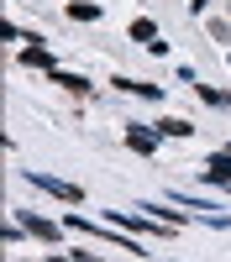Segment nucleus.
Instances as JSON below:
<instances>
[{
    "mask_svg": "<svg viewBox=\"0 0 231 262\" xmlns=\"http://www.w3.org/2000/svg\"><path fill=\"white\" fill-rule=\"evenodd\" d=\"M21 63H27V69H42V74H53V58H48V48H27V53H21Z\"/></svg>",
    "mask_w": 231,
    "mask_h": 262,
    "instance_id": "0eeeda50",
    "label": "nucleus"
},
{
    "mask_svg": "<svg viewBox=\"0 0 231 262\" xmlns=\"http://www.w3.org/2000/svg\"><path fill=\"white\" fill-rule=\"evenodd\" d=\"M69 21H100V6H90V0H69Z\"/></svg>",
    "mask_w": 231,
    "mask_h": 262,
    "instance_id": "1a4fd4ad",
    "label": "nucleus"
},
{
    "mask_svg": "<svg viewBox=\"0 0 231 262\" xmlns=\"http://www.w3.org/2000/svg\"><path fill=\"white\" fill-rule=\"evenodd\" d=\"M195 95H200V100H210V105H231V95H226V90H205V84H195Z\"/></svg>",
    "mask_w": 231,
    "mask_h": 262,
    "instance_id": "9b49d317",
    "label": "nucleus"
},
{
    "mask_svg": "<svg viewBox=\"0 0 231 262\" xmlns=\"http://www.w3.org/2000/svg\"><path fill=\"white\" fill-rule=\"evenodd\" d=\"M126 32H132V42H142L147 53H168V42L158 37V21H147V16H142V21H132Z\"/></svg>",
    "mask_w": 231,
    "mask_h": 262,
    "instance_id": "f03ea898",
    "label": "nucleus"
},
{
    "mask_svg": "<svg viewBox=\"0 0 231 262\" xmlns=\"http://www.w3.org/2000/svg\"><path fill=\"white\" fill-rule=\"evenodd\" d=\"M121 95H142V100H163V84H142V79H116Z\"/></svg>",
    "mask_w": 231,
    "mask_h": 262,
    "instance_id": "423d86ee",
    "label": "nucleus"
},
{
    "mask_svg": "<svg viewBox=\"0 0 231 262\" xmlns=\"http://www.w3.org/2000/svg\"><path fill=\"white\" fill-rule=\"evenodd\" d=\"M53 84H63V90H74V95H90V79H79V74H63V69H53Z\"/></svg>",
    "mask_w": 231,
    "mask_h": 262,
    "instance_id": "6e6552de",
    "label": "nucleus"
},
{
    "mask_svg": "<svg viewBox=\"0 0 231 262\" xmlns=\"http://www.w3.org/2000/svg\"><path fill=\"white\" fill-rule=\"evenodd\" d=\"M27 184H32V189H42V194H53L58 205H79V200H84V189H79V184L53 179V173H37V168H27Z\"/></svg>",
    "mask_w": 231,
    "mask_h": 262,
    "instance_id": "f257e3e1",
    "label": "nucleus"
},
{
    "mask_svg": "<svg viewBox=\"0 0 231 262\" xmlns=\"http://www.w3.org/2000/svg\"><path fill=\"white\" fill-rule=\"evenodd\" d=\"M126 147L142 152V158H153V152H158V137H153V131H142V126H126Z\"/></svg>",
    "mask_w": 231,
    "mask_h": 262,
    "instance_id": "20e7f679",
    "label": "nucleus"
},
{
    "mask_svg": "<svg viewBox=\"0 0 231 262\" xmlns=\"http://www.w3.org/2000/svg\"><path fill=\"white\" fill-rule=\"evenodd\" d=\"M158 131H163V137H195V126H189V121H179V116L158 121Z\"/></svg>",
    "mask_w": 231,
    "mask_h": 262,
    "instance_id": "9d476101",
    "label": "nucleus"
},
{
    "mask_svg": "<svg viewBox=\"0 0 231 262\" xmlns=\"http://www.w3.org/2000/svg\"><path fill=\"white\" fill-rule=\"evenodd\" d=\"M21 226H27V236H37V242H58V236H63V226H53V221H42V215H21Z\"/></svg>",
    "mask_w": 231,
    "mask_h": 262,
    "instance_id": "7ed1b4c3",
    "label": "nucleus"
},
{
    "mask_svg": "<svg viewBox=\"0 0 231 262\" xmlns=\"http://www.w3.org/2000/svg\"><path fill=\"white\" fill-rule=\"evenodd\" d=\"M205 179H210V184H226V189H231V152H216V158L205 163Z\"/></svg>",
    "mask_w": 231,
    "mask_h": 262,
    "instance_id": "39448f33",
    "label": "nucleus"
}]
</instances>
